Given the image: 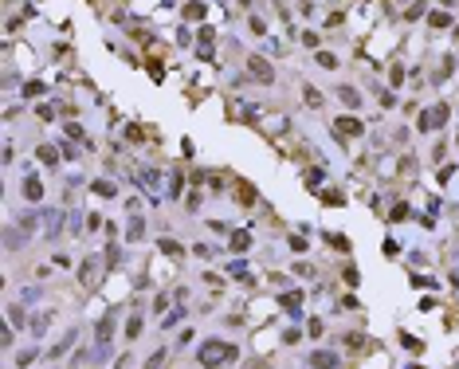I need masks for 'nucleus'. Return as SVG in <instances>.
I'll return each mask as SVG.
<instances>
[{"label": "nucleus", "instance_id": "4468645a", "mask_svg": "<svg viewBox=\"0 0 459 369\" xmlns=\"http://www.w3.org/2000/svg\"><path fill=\"white\" fill-rule=\"evenodd\" d=\"M142 228H146L142 216H133V220H130V240H142Z\"/></svg>", "mask_w": 459, "mask_h": 369}, {"label": "nucleus", "instance_id": "20e7f679", "mask_svg": "<svg viewBox=\"0 0 459 369\" xmlns=\"http://www.w3.org/2000/svg\"><path fill=\"white\" fill-rule=\"evenodd\" d=\"M334 130H338V138H341V133L357 138V133H361V122H357L354 114H345V118H338V122H334Z\"/></svg>", "mask_w": 459, "mask_h": 369}, {"label": "nucleus", "instance_id": "9b49d317", "mask_svg": "<svg viewBox=\"0 0 459 369\" xmlns=\"http://www.w3.org/2000/svg\"><path fill=\"white\" fill-rule=\"evenodd\" d=\"M137 334H142V318L133 314V318H130V326H126V338H137Z\"/></svg>", "mask_w": 459, "mask_h": 369}, {"label": "nucleus", "instance_id": "f3484780", "mask_svg": "<svg viewBox=\"0 0 459 369\" xmlns=\"http://www.w3.org/2000/svg\"><path fill=\"white\" fill-rule=\"evenodd\" d=\"M322 200H326V205H341V192L338 189H326V192H322Z\"/></svg>", "mask_w": 459, "mask_h": 369}, {"label": "nucleus", "instance_id": "39448f33", "mask_svg": "<svg viewBox=\"0 0 459 369\" xmlns=\"http://www.w3.org/2000/svg\"><path fill=\"white\" fill-rule=\"evenodd\" d=\"M279 307L287 310V314H298V307H302V295H298V291H287V295L279 298Z\"/></svg>", "mask_w": 459, "mask_h": 369}, {"label": "nucleus", "instance_id": "a211bd4d", "mask_svg": "<svg viewBox=\"0 0 459 369\" xmlns=\"http://www.w3.org/2000/svg\"><path fill=\"white\" fill-rule=\"evenodd\" d=\"M239 200H243V205H252V200H255V189H252V185H243V189H239Z\"/></svg>", "mask_w": 459, "mask_h": 369}, {"label": "nucleus", "instance_id": "dca6fc26", "mask_svg": "<svg viewBox=\"0 0 459 369\" xmlns=\"http://www.w3.org/2000/svg\"><path fill=\"white\" fill-rule=\"evenodd\" d=\"M302 98H306V106H318V103H322V94H318L314 87H306V94H302Z\"/></svg>", "mask_w": 459, "mask_h": 369}, {"label": "nucleus", "instance_id": "7ed1b4c3", "mask_svg": "<svg viewBox=\"0 0 459 369\" xmlns=\"http://www.w3.org/2000/svg\"><path fill=\"white\" fill-rule=\"evenodd\" d=\"M310 365H314V369H334V365H338V354H330V350H314V354H310Z\"/></svg>", "mask_w": 459, "mask_h": 369}, {"label": "nucleus", "instance_id": "423d86ee", "mask_svg": "<svg viewBox=\"0 0 459 369\" xmlns=\"http://www.w3.org/2000/svg\"><path fill=\"white\" fill-rule=\"evenodd\" d=\"M40 192H44V185H40L36 177H28V181H24V196H28V200H40Z\"/></svg>", "mask_w": 459, "mask_h": 369}, {"label": "nucleus", "instance_id": "6ab92c4d", "mask_svg": "<svg viewBox=\"0 0 459 369\" xmlns=\"http://www.w3.org/2000/svg\"><path fill=\"white\" fill-rule=\"evenodd\" d=\"M94 189L102 192V196H114V185H110V181H94Z\"/></svg>", "mask_w": 459, "mask_h": 369}, {"label": "nucleus", "instance_id": "ddd939ff", "mask_svg": "<svg viewBox=\"0 0 459 369\" xmlns=\"http://www.w3.org/2000/svg\"><path fill=\"white\" fill-rule=\"evenodd\" d=\"M341 98H345V106H357L361 98H357V90L354 87H341Z\"/></svg>", "mask_w": 459, "mask_h": 369}, {"label": "nucleus", "instance_id": "0eeeda50", "mask_svg": "<svg viewBox=\"0 0 459 369\" xmlns=\"http://www.w3.org/2000/svg\"><path fill=\"white\" fill-rule=\"evenodd\" d=\"M252 248V236L248 232H232V251H248Z\"/></svg>", "mask_w": 459, "mask_h": 369}, {"label": "nucleus", "instance_id": "412c9836", "mask_svg": "<svg viewBox=\"0 0 459 369\" xmlns=\"http://www.w3.org/2000/svg\"><path fill=\"white\" fill-rule=\"evenodd\" d=\"M24 94H31V98H36V94H44V83H28V87H24Z\"/></svg>", "mask_w": 459, "mask_h": 369}, {"label": "nucleus", "instance_id": "f257e3e1", "mask_svg": "<svg viewBox=\"0 0 459 369\" xmlns=\"http://www.w3.org/2000/svg\"><path fill=\"white\" fill-rule=\"evenodd\" d=\"M236 350L232 346H204L200 350V365H220V361H232Z\"/></svg>", "mask_w": 459, "mask_h": 369}, {"label": "nucleus", "instance_id": "b1692460", "mask_svg": "<svg viewBox=\"0 0 459 369\" xmlns=\"http://www.w3.org/2000/svg\"><path fill=\"white\" fill-rule=\"evenodd\" d=\"M455 40H459V28H455Z\"/></svg>", "mask_w": 459, "mask_h": 369}, {"label": "nucleus", "instance_id": "f8f14e48", "mask_svg": "<svg viewBox=\"0 0 459 369\" xmlns=\"http://www.w3.org/2000/svg\"><path fill=\"white\" fill-rule=\"evenodd\" d=\"M55 157H59V153H55L51 146H44V149H40V161H44V165H55Z\"/></svg>", "mask_w": 459, "mask_h": 369}, {"label": "nucleus", "instance_id": "4be33fe9", "mask_svg": "<svg viewBox=\"0 0 459 369\" xmlns=\"http://www.w3.org/2000/svg\"><path fill=\"white\" fill-rule=\"evenodd\" d=\"M318 63H322V67H334V63H338V59H334L330 51H318Z\"/></svg>", "mask_w": 459, "mask_h": 369}, {"label": "nucleus", "instance_id": "9d476101", "mask_svg": "<svg viewBox=\"0 0 459 369\" xmlns=\"http://www.w3.org/2000/svg\"><path fill=\"white\" fill-rule=\"evenodd\" d=\"M447 24H451L447 12H432V28H447Z\"/></svg>", "mask_w": 459, "mask_h": 369}, {"label": "nucleus", "instance_id": "1a4fd4ad", "mask_svg": "<svg viewBox=\"0 0 459 369\" xmlns=\"http://www.w3.org/2000/svg\"><path fill=\"white\" fill-rule=\"evenodd\" d=\"M110 330H114V314H106V318H102V326H98V338H110Z\"/></svg>", "mask_w": 459, "mask_h": 369}, {"label": "nucleus", "instance_id": "5701e85b", "mask_svg": "<svg viewBox=\"0 0 459 369\" xmlns=\"http://www.w3.org/2000/svg\"><path fill=\"white\" fill-rule=\"evenodd\" d=\"M408 369H424V365H408Z\"/></svg>", "mask_w": 459, "mask_h": 369}, {"label": "nucleus", "instance_id": "2eb2a0df", "mask_svg": "<svg viewBox=\"0 0 459 369\" xmlns=\"http://www.w3.org/2000/svg\"><path fill=\"white\" fill-rule=\"evenodd\" d=\"M424 12V0H412V8H408V12H404V20H416V16Z\"/></svg>", "mask_w": 459, "mask_h": 369}, {"label": "nucleus", "instance_id": "aec40b11", "mask_svg": "<svg viewBox=\"0 0 459 369\" xmlns=\"http://www.w3.org/2000/svg\"><path fill=\"white\" fill-rule=\"evenodd\" d=\"M432 118H436V126H444V118H447V106H436V110H432Z\"/></svg>", "mask_w": 459, "mask_h": 369}, {"label": "nucleus", "instance_id": "6e6552de", "mask_svg": "<svg viewBox=\"0 0 459 369\" xmlns=\"http://www.w3.org/2000/svg\"><path fill=\"white\" fill-rule=\"evenodd\" d=\"M204 12H208V8L200 4V0H193V4H185V16H189V20H200Z\"/></svg>", "mask_w": 459, "mask_h": 369}, {"label": "nucleus", "instance_id": "f03ea898", "mask_svg": "<svg viewBox=\"0 0 459 369\" xmlns=\"http://www.w3.org/2000/svg\"><path fill=\"white\" fill-rule=\"evenodd\" d=\"M248 71H252L259 83H271V79H275V71H271V63H267L263 55H248Z\"/></svg>", "mask_w": 459, "mask_h": 369}]
</instances>
